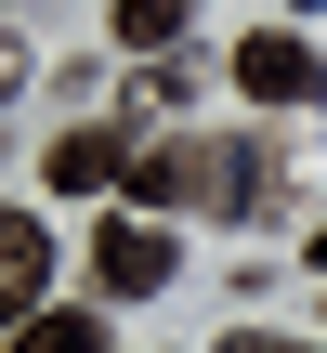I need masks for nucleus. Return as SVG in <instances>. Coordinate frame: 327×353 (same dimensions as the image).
I'll list each match as a JSON object with an SVG mask.
<instances>
[{
	"instance_id": "8",
	"label": "nucleus",
	"mask_w": 327,
	"mask_h": 353,
	"mask_svg": "<svg viewBox=\"0 0 327 353\" xmlns=\"http://www.w3.org/2000/svg\"><path fill=\"white\" fill-rule=\"evenodd\" d=\"M223 353H301V341H262V327H236V341H223Z\"/></svg>"
},
{
	"instance_id": "5",
	"label": "nucleus",
	"mask_w": 327,
	"mask_h": 353,
	"mask_svg": "<svg viewBox=\"0 0 327 353\" xmlns=\"http://www.w3.org/2000/svg\"><path fill=\"white\" fill-rule=\"evenodd\" d=\"M184 26H197V0H118V52H184Z\"/></svg>"
},
{
	"instance_id": "1",
	"label": "nucleus",
	"mask_w": 327,
	"mask_h": 353,
	"mask_svg": "<svg viewBox=\"0 0 327 353\" xmlns=\"http://www.w3.org/2000/svg\"><path fill=\"white\" fill-rule=\"evenodd\" d=\"M131 170H144V118H131V105H118V118L52 131V157H39V183H52V196H131Z\"/></svg>"
},
{
	"instance_id": "9",
	"label": "nucleus",
	"mask_w": 327,
	"mask_h": 353,
	"mask_svg": "<svg viewBox=\"0 0 327 353\" xmlns=\"http://www.w3.org/2000/svg\"><path fill=\"white\" fill-rule=\"evenodd\" d=\"M315 275H327V223H315Z\"/></svg>"
},
{
	"instance_id": "6",
	"label": "nucleus",
	"mask_w": 327,
	"mask_h": 353,
	"mask_svg": "<svg viewBox=\"0 0 327 353\" xmlns=\"http://www.w3.org/2000/svg\"><path fill=\"white\" fill-rule=\"evenodd\" d=\"M13 353H105V314H26Z\"/></svg>"
},
{
	"instance_id": "4",
	"label": "nucleus",
	"mask_w": 327,
	"mask_h": 353,
	"mask_svg": "<svg viewBox=\"0 0 327 353\" xmlns=\"http://www.w3.org/2000/svg\"><path fill=\"white\" fill-rule=\"evenodd\" d=\"M0 314L26 327V314H52V223L39 210H13L0 223Z\"/></svg>"
},
{
	"instance_id": "2",
	"label": "nucleus",
	"mask_w": 327,
	"mask_h": 353,
	"mask_svg": "<svg viewBox=\"0 0 327 353\" xmlns=\"http://www.w3.org/2000/svg\"><path fill=\"white\" fill-rule=\"evenodd\" d=\"M223 79H236L249 105H275V118H301V105H327V52L301 39V26H249V39L223 52Z\"/></svg>"
},
{
	"instance_id": "3",
	"label": "nucleus",
	"mask_w": 327,
	"mask_h": 353,
	"mask_svg": "<svg viewBox=\"0 0 327 353\" xmlns=\"http://www.w3.org/2000/svg\"><path fill=\"white\" fill-rule=\"evenodd\" d=\"M170 262H184L170 223H144V210H105V223H92V288H105V301H157Z\"/></svg>"
},
{
	"instance_id": "7",
	"label": "nucleus",
	"mask_w": 327,
	"mask_h": 353,
	"mask_svg": "<svg viewBox=\"0 0 327 353\" xmlns=\"http://www.w3.org/2000/svg\"><path fill=\"white\" fill-rule=\"evenodd\" d=\"M170 105H197V65H184V52H157V65L131 79V118H170Z\"/></svg>"
}]
</instances>
